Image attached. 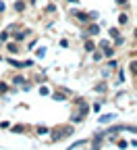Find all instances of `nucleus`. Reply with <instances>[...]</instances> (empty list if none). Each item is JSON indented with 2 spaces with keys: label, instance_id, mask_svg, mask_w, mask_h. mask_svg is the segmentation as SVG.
Listing matches in <instances>:
<instances>
[{
  "label": "nucleus",
  "instance_id": "f257e3e1",
  "mask_svg": "<svg viewBox=\"0 0 137 150\" xmlns=\"http://www.w3.org/2000/svg\"><path fill=\"white\" fill-rule=\"evenodd\" d=\"M71 15H73V17H79V21H83V23H89V21H91V19H89V15L79 13V11H71Z\"/></svg>",
  "mask_w": 137,
  "mask_h": 150
},
{
  "label": "nucleus",
  "instance_id": "f03ea898",
  "mask_svg": "<svg viewBox=\"0 0 137 150\" xmlns=\"http://www.w3.org/2000/svg\"><path fill=\"white\" fill-rule=\"evenodd\" d=\"M98 31H100V27H98V25H89V27H87V33H91V35H96Z\"/></svg>",
  "mask_w": 137,
  "mask_h": 150
},
{
  "label": "nucleus",
  "instance_id": "7ed1b4c3",
  "mask_svg": "<svg viewBox=\"0 0 137 150\" xmlns=\"http://www.w3.org/2000/svg\"><path fill=\"white\" fill-rule=\"evenodd\" d=\"M85 50H87V52H93V50H96V44H93V42H85Z\"/></svg>",
  "mask_w": 137,
  "mask_h": 150
},
{
  "label": "nucleus",
  "instance_id": "20e7f679",
  "mask_svg": "<svg viewBox=\"0 0 137 150\" xmlns=\"http://www.w3.org/2000/svg\"><path fill=\"white\" fill-rule=\"evenodd\" d=\"M127 21H129V17H127V15L123 13V15L119 17V23H121V25H127Z\"/></svg>",
  "mask_w": 137,
  "mask_h": 150
},
{
  "label": "nucleus",
  "instance_id": "39448f33",
  "mask_svg": "<svg viewBox=\"0 0 137 150\" xmlns=\"http://www.w3.org/2000/svg\"><path fill=\"white\" fill-rule=\"evenodd\" d=\"M131 73H133V75H137V61H133V63H131Z\"/></svg>",
  "mask_w": 137,
  "mask_h": 150
},
{
  "label": "nucleus",
  "instance_id": "423d86ee",
  "mask_svg": "<svg viewBox=\"0 0 137 150\" xmlns=\"http://www.w3.org/2000/svg\"><path fill=\"white\" fill-rule=\"evenodd\" d=\"M0 40L6 42V40H8V31H2V33H0Z\"/></svg>",
  "mask_w": 137,
  "mask_h": 150
},
{
  "label": "nucleus",
  "instance_id": "0eeeda50",
  "mask_svg": "<svg viewBox=\"0 0 137 150\" xmlns=\"http://www.w3.org/2000/svg\"><path fill=\"white\" fill-rule=\"evenodd\" d=\"M15 8H17V11H23V8H25V2H23V0H21V2H17Z\"/></svg>",
  "mask_w": 137,
  "mask_h": 150
},
{
  "label": "nucleus",
  "instance_id": "6e6552de",
  "mask_svg": "<svg viewBox=\"0 0 137 150\" xmlns=\"http://www.w3.org/2000/svg\"><path fill=\"white\" fill-rule=\"evenodd\" d=\"M15 83H25V79L21 77V75H17V77H15Z\"/></svg>",
  "mask_w": 137,
  "mask_h": 150
},
{
  "label": "nucleus",
  "instance_id": "1a4fd4ad",
  "mask_svg": "<svg viewBox=\"0 0 137 150\" xmlns=\"http://www.w3.org/2000/svg\"><path fill=\"white\" fill-rule=\"evenodd\" d=\"M116 2H119V4H123V6H125V4H129L127 0H116Z\"/></svg>",
  "mask_w": 137,
  "mask_h": 150
},
{
  "label": "nucleus",
  "instance_id": "9d476101",
  "mask_svg": "<svg viewBox=\"0 0 137 150\" xmlns=\"http://www.w3.org/2000/svg\"><path fill=\"white\" fill-rule=\"evenodd\" d=\"M135 40H137V29H135Z\"/></svg>",
  "mask_w": 137,
  "mask_h": 150
},
{
  "label": "nucleus",
  "instance_id": "9b49d317",
  "mask_svg": "<svg viewBox=\"0 0 137 150\" xmlns=\"http://www.w3.org/2000/svg\"><path fill=\"white\" fill-rule=\"evenodd\" d=\"M31 2H35V0H31Z\"/></svg>",
  "mask_w": 137,
  "mask_h": 150
}]
</instances>
